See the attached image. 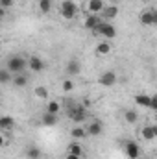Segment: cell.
<instances>
[{
	"label": "cell",
	"instance_id": "cell-23",
	"mask_svg": "<svg viewBox=\"0 0 157 159\" xmlns=\"http://www.w3.org/2000/svg\"><path fill=\"white\" fill-rule=\"evenodd\" d=\"M13 83H15V87H24L26 83H28V78L20 72V74H15L13 76Z\"/></svg>",
	"mask_w": 157,
	"mask_h": 159
},
{
	"label": "cell",
	"instance_id": "cell-11",
	"mask_svg": "<svg viewBox=\"0 0 157 159\" xmlns=\"http://www.w3.org/2000/svg\"><path fill=\"white\" fill-rule=\"evenodd\" d=\"M85 6H87V9H89L91 13H96V15H98V13L104 11V7H105L107 4H105L104 0H87Z\"/></svg>",
	"mask_w": 157,
	"mask_h": 159
},
{
	"label": "cell",
	"instance_id": "cell-15",
	"mask_svg": "<svg viewBox=\"0 0 157 159\" xmlns=\"http://www.w3.org/2000/svg\"><path fill=\"white\" fill-rule=\"evenodd\" d=\"M43 124H44V126H56V124H57V115L44 111V115H43Z\"/></svg>",
	"mask_w": 157,
	"mask_h": 159
},
{
	"label": "cell",
	"instance_id": "cell-18",
	"mask_svg": "<svg viewBox=\"0 0 157 159\" xmlns=\"http://www.w3.org/2000/svg\"><path fill=\"white\" fill-rule=\"evenodd\" d=\"M124 119H126L128 124H135V122L139 120V115H137L135 109H126V111H124Z\"/></svg>",
	"mask_w": 157,
	"mask_h": 159
},
{
	"label": "cell",
	"instance_id": "cell-21",
	"mask_svg": "<svg viewBox=\"0 0 157 159\" xmlns=\"http://www.w3.org/2000/svg\"><path fill=\"white\" fill-rule=\"evenodd\" d=\"M13 76H15V74H13V72H11L7 67L0 70V81H2V83H9V81L13 80Z\"/></svg>",
	"mask_w": 157,
	"mask_h": 159
},
{
	"label": "cell",
	"instance_id": "cell-17",
	"mask_svg": "<svg viewBox=\"0 0 157 159\" xmlns=\"http://www.w3.org/2000/svg\"><path fill=\"white\" fill-rule=\"evenodd\" d=\"M79 63L78 61H69V65H67V74L69 76H78L79 74Z\"/></svg>",
	"mask_w": 157,
	"mask_h": 159
},
{
	"label": "cell",
	"instance_id": "cell-3",
	"mask_svg": "<svg viewBox=\"0 0 157 159\" xmlns=\"http://www.w3.org/2000/svg\"><path fill=\"white\" fill-rule=\"evenodd\" d=\"M59 11H61V17L63 19L70 20V19H74L78 15V6L74 4V0H65V2H61Z\"/></svg>",
	"mask_w": 157,
	"mask_h": 159
},
{
	"label": "cell",
	"instance_id": "cell-8",
	"mask_svg": "<svg viewBox=\"0 0 157 159\" xmlns=\"http://www.w3.org/2000/svg\"><path fill=\"white\" fill-rule=\"evenodd\" d=\"M98 83L104 85V87H111V85H115V83H117V72H113V70L102 72L100 78H98Z\"/></svg>",
	"mask_w": 157,
	"mask_h": 159
},
{
	"label": "cell",
	"instance_id": "cell-10",
	"mask_svg": "<svg viewBox=\"0 0 157 159\" xmlns=\"http://www.w3.org/2000/svg\"><path fill=\"white\" fill-rule=\"evenodd\" d=\"M115 17H118V6L117 4H107L102 11V19L104 20H113Z\"/></svg>",
	"mask_w": 157,
	"mask_h": 159
},
{
	"label": "cell",
	"instance_id": "cell-2",
	"mask_svg": "<svg viewBox=\"0 0 157 159\" xmlns=\"http://www.w3.org/2000/svg\"><path fill=\"white\" fill-rule=\"evenodd\" d=\"M26 67H28V59H24L22 56H11V57L7 59V69H9L13 74L24 72Z\"/></svg>",
	"mask_w": 157,
	"mask_h": 159
},
{
	"label": "cell",
	"instance_id": "cell-31",
	"mask_svg": "<svg viewBox=\"0 0 157 159\" xmlns=\"http://www.w3.org/2000/svg\"><path fill=\"white\" fill-rule=\"evenodd\" d=\"M65 159H79V156H74V154H67Z\"/></svg>",
	"mask_w": 157,
	"mask_h": 159
},
{
	"label": "cell",
	"instance_id": "cell-14",
	"mask_svg": "<svg viewBox=\"0 0 157 159\" xmlns=\"http://www.w3.org/2000/svg\"><path fill=\"white\" fill-rule=\"evenodd\" d=\"M109 52H111V44L107 41H102V43L96 44V54L98 56H107Z\"/></svg>",
	"mask_w": 157,
	"mask_h": 159
},
{
	"label": "cell",
	"instance_id": "cell-20",
	"mask_svg": "<svg viewBox=\"0 0 157 159\" xmlns=\"http://www.w3.org/2000/svg\"><path fill=\"white\" fill-rule=\"evenodd\" d=\"M67 154H74V156H83V148H81V144L79 143H70L69 144V148H67Z\"/></svg>",
	"mask_w": 157,
	"mask_h": 159
},
{
	"label": "cell",
	"instance_id": "cell-12",
	"mask_svg": "<svg viewBox=\"0 0 157 159\" xmlns=\"http://www.w3.org/2000/svg\"><path fill=\"white\" fill-rule=\"evenodd\" d=\"M28 67H30V70H34V72H41V70H44V61L37 57V56H32L30 59H28Z\"/></svg>",
	"mask_w": 157,
	"mask_h": 159
},
{
	"label": "cell",
	"instance_id": "cell-16",
	"mask_svg": "<svg viewBox=\"0 0 157 159\" xmlns=\"http://www.w3.org/2000/svg\"><path fill=\"white\" fill-rule=\"evenodd\" d=\"M141 135H142V139H146V141H154V139H155L154 126H144V128L141 129Z\"/></svg>",
	"mask_w": 157,
	"mask_h": 159
},
{
	"label": "cell",
	"instance_id": "cell-30",
	"mask_svg": "<svg viewBox=\"0 0 157 159\" xmlns=\"http://www.w3.org/2000/svg\"><path fill=\"white\" fill-rule=\"evenodd\" d=\"M150 109H155L157 111V94H152V107Z\"/></svg>",
	"mask_w": 157,
	"mask_h": 159
},
{
	"label": "cell",
	"instance_id": "cell-9",
	"mask_svg": "<svg viewBox=\"0 0 157 159\" xmlns=\"http://www.w3.org/2000/svg\"><path fill=\"white\" fill-rule=\"evenodd\" d=\"M85 129H87V135L96 137V135H100V133L104 131V124H102L100 120H92V122H89V124L85 126Z\"/></svg>",
	"mask_w": 157,
	"mask_h": 159
},
{
	"label": "cell",
	"instance_id": "cell-13",
	"mask_svg": "<svg viewBox=\"0 0 157 159\" xmlns=\"http://www.w3.org/2000/svg\"><path fill=\"white\" fill-rule=\"evenodd\" d=\"M135 104L141 107H152V94H135Z\"/></svg>",
	"mask_w": 157,
	"mask_h": 159
},
{
	"label": "cell",
	"instance_id": "cell-26",
	"mask_svg": "<svg viewBox=\"0 0 157 159\" xmlns=\"http://www.w3.org/2000/svg\"><path fill=\"white\" fill-rule=\"evenodd\" d=\"M26 156H28L30 159H39L41 157V150L37 148V146H32V148H28Z\"/></svg>",
	"mask_w": 157,
	"mask_h": 159
},
{
	"label": "cell",
	"instance_id": "cell-4",
	"mask_svg": "<svg viewBox=\"0 0 157 159\" xmlns=\"http://www.w3.org/2000/svg\"><path fill=\"white\" fill-rule=\"evenodd\" d=\"M94 34H96V35H102V37H105V39H113V37H117V28H115L109 20H104V22L98 24V28L94 30Z\"/></svg>",
	"mask_w": 157,
	"mask_h": 159
},
{
	"label": "cell",
	"instance_id": "cell-28",
	"mask_svg": "<svg viewBox=\"0 0 157 159\" xmlns=\"http://www.w3.org/2000/svg\"><path fill=\"white\" fill-rule=\"evenodd\" d=\"M61 87H63L65 93H70V91H74V81H72V80H65Z\"/></svg>",
	"mask_w": 157,
	"mask_h": 159
},
{
	"label": "cell",
	"instance_id": "cell-7",
	"mask_svg": "<svg viewBox=\"0 0 157 159\" xmlns=\"http://www.w3.org/2000/svg\"><path fill=\"white\" fill-rule=\"evenodd\" d=\"M100 22H104V19H102V15H96V13H91V15H87V19L83 20V26L87 28V30H96L98 28V24Z\"/></svg>",
	"mask_w": 157,
	"mask_h": 159
},
{
	"label": "cell",
	"instance_id": "cell-6",
	"mask_svg": "<svg viewBox=\"0 0 157 159\" xmlns=\"http://www.w3.org/2000/svg\"><path fill=\"white\" fill-rule=\"evenodd\" d=\"M124 152L129 159H137L141 156V146L135 143V141H126L124 143Z\"/></svg>",
	"mask_w": 157,
	"mask_h": 159
},
{
	"label": "cell",
	"instance_id": "cell-33",
	"mask_svg": "<svg viewBox=\"0 0 157 159\" xmlns=\"http://www.w3.org/2000/svg\"><path fill=\"white\" fill-rule=\"evenodd\" d=\"M142 2H152V0H142Z\"/></svg>",
	"mask_w": 157,
	"mask_h": 159
},
{
	"label": "cell",
	"instance_id": "cell-24",
	"mask_svg": "<svg viewBox=\"0 0 157 159\" xmlns=\"http://www.w3.org/2000/svg\"><path fill=\"white\" fill-rule=\"evenodd\" d=\"M59 109H61V106H59V102H56V100L48 102V106H46V111H48V113H54V115H59Z\"/></svg>",
	"mask_w": 157,
	"mask_h": 159
},
{
	"label": "cell",
	"instance_id": "cell-27",
	"mask_svg": "<svg viewBox=\"0 0 157 159\" xmlns=\"http://www.w3.org/2000/svg\"><path fill=\"white\" fill-rule=\"evenodd\" d=\"M39 9L43 13H48L52 9V0H39Z\"/></svg>",
	"mask_w": 157,
	"mask_h": 159
},
{
	"label": "cell",
	"instance_id": "cell-32",
	"mask_svg": "<svg viewBox=\"0 0 157 159\" xmlns=\"http://www.w3.org/2000/svg\"><path fill=\"white\" fill-rule=\"evenodd\" d=\"M154 133H155V139H157V124H154Z\"/></svg>",
	"mask_w": 157,
	"mask_h": 159
},
{
	"label": "cell",
	"instance_id": "cell-19",
	"mask_svg": "<svg viewBox=\"0 0 157 159\" xmlns=\"http://www.w3.org/2000/svg\"><path fill=\"white\" fill-rule=\"evenodd\" d=\"M0 128L2 129H13L15 128V120L11 119V117H0Z\"/></svg>",
	"mask_w": 157,
	"mask_h": 159
},
{
	"label": "cell",
	"instance_id": "cell-1",
	"mask_svg": "<svg viewBox=\"0 0 157 159\" xmlns=\"http://www.w3.org/2000/svg\"><path fill=\"white\" fill-rule=\"evenodd\" d=\"M67 113H69V119L72 120L74 124H81V122H85L87 120V107L85 106H70L69 109H67Z\"/></svg>",
	"mask_w": 157,
	"mask_h": 159
},
{
	"label": "cell",
	"instance_id": "cell-22",
	"mask_svg": "<svg viewBox=\"0 0 157 159\" xmlns=\"http://www.w3.org/2000/svg\"><path fill=\"white\" fill-rule=\"evenodd\" d=\"M70 135H72L74 139H83V137L87 135V129H85V128H79V126H76V128H72V129H70Z\"/></svg>",
	"mask_w": 157,
	"mask_h": 159
},
{
	"label": "cell",
	"instance_id": "cell-29",
	"mask_svg": "<svg viewBox=\"0 0 157 159\" xmlns=\"http://www.w3.org/2000/svg\"><path fill=\"white\" fill-rule=\"evenodd\" d=\"M0 6H2V9H7L13 6V0H0Z\"/></svg>",
	"mask_w": 157,
	"mask_h": 159
},
{
	"label": "cell",
	"instance_id": "cell-25",
	"mask_svg": "<svg viewBox=\"0 0 157 159\" xmlns=\"http://www.w3.org/2000/svg\"><path fill=\"white\" fill-rule=\"evenodd\" d=\"M34 94L37 96V98H48V89L44 87V85H39V87H35V91H34Z\"/></svg>",
	"mask_w": 157,
	"mask_h": 159
},
{
	"label": "cell",
	"instance_id": "cell-5",
	"mask_svg": "<svg viewBox=\"0 0 157 159\" xmlns=\"http://www.w3.org/2000/svg\"><path fill=\"white\" fill-rule=\"evenodd\" d=\"M139 20H141V24H142V26H155V24H157V11H155V9H152V7L144 9V11L141 13Z\"/></svg>",
	"mask_w": 157,
	"mask_h": 159
}]
</instances>
